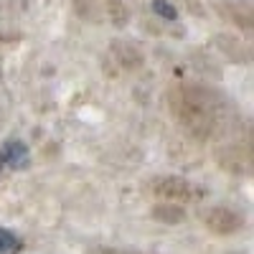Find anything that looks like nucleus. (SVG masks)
<instances>
[{"instance_id":"f257e3e1","label":"nucleus","mask_w":254,"mask_h":254,"mask_svg":"<svg viewBox=\"0 0 254 254\" xmlns=\"http://www.w3.org/2000/svg\"><path fill=\"white\" fill-rule=\"evenodd\" d=\"M206 226L216 234H231L242 226V216L234 214L231 208H224V206H216L214 211H208L206 216Z\"/></svg>"},{"instance_id":"0eeeda50","label":"nucleus","mask_w":254,"mask_h":254,"mask_svg":"<svg viewBox=\"0 0 254 254\" xmlns=\"http://www.w3.org/2000/svg\"><path fill=\"white\" fill-rule=\"evenodd\" d=\"M3 168H5V163H3V155H0V171H3Z\"/></svg>"},{"instance_id":"20e7f679","label":"nucleus","mask_w":254,"mask_h":254,"mask_svg":"<svg viewBox=\"0 0 254 254\" xmlns=\"http://www.w3.org/2000/svg\"><path fill=\"white\" fill-rule=\"evenodd\" d=\"M23 252V239L13 234L10 229L0 226V254H20Z\"/></svg>"},{"instance_id":"f03ea898","label":"nucleus","mask_w":254,"mask_h":254,"mask_svg":"<svg viewBox=\"0 0 254 254\" xmlns=\"http://www.w3.org/2000/svg\"><path fill=\"white\" fill-rule=\"evenodd\" d=\"M0 155H3V163L10 165L13 171H23V168L28 165V160H31L26 142H20V140H8L3 147H0Z\"/></svg>"},{"instance_id":"7ed1b4c3","label":"nucleus","mask_w":254,"mask_h":254,"mask_svg":"<svg viewBox=\"0 0 254 254\" xmlns=\"http://www.w3.org/2000/svg\"><path fill=\"white\" fill-rule=\"evenodd\" d=\"M155 190L168 201H183V198L190 196V188L183 178H165L155 186Z\"/></svg>"},{"instance_id":"39448f33","label":"nucleus","mask_w":254,"mask_h":254,"mask_svg":"<svg viewBox=\"0 0 254 254\" xmlns=\"http://www.w3.org/2000/svg\"><path fill=\"white\" fill-rule=\"evenodd\" d=\"M155 216L165 224H176V221L183 219V211L178 208V203H163V206L155 208Z\"/></svg>"},{"instance_id":"423d86ee","label":"nucleus","mask_w":254,"mask_h":254,"mask_svg":"<svg viewBox=\"0 0 254 254\" xmlns=\"http://www.w3.org/2000/svg\"><path fill=\"white\" fill-rule=\"evenodd\" d=\"M153 13L163 20H178V10L173 3H168V0H153Z\"/></svg>"},{"instance_id":"6e6552de","label":"nucleus","mask_w":254,"mask_h":254,"mask_svg":"<svg viewBox=\"0 0 254 254\" xmlns=\"http://www.w3.org/2000/svg\"><path fill=\"white\" fill-rule=\"evenodd\" d=\"M112 254H130V252H112ZM137 254V252H135Z\"/></svg>"}]
</instances>
